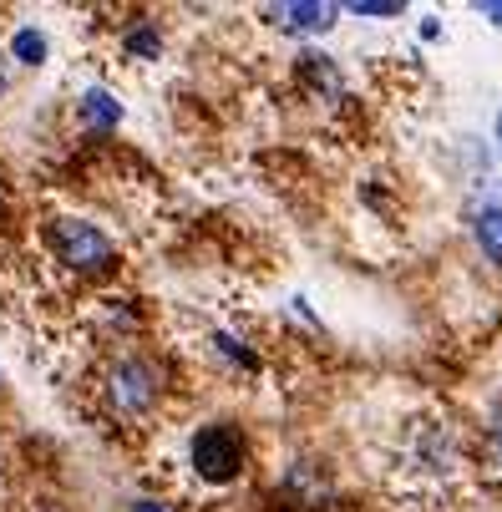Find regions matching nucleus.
Wrapping results in <instances>:
<instances>
[{
  "label": "nucleus",
  "instance_id": "nucleus-11",
  "mask_svg": "<svg viewBox=\"0 0 502 512\" xmlns=\"http://www.w3.org/2000/svg\"><path fill=\"white\" fill-rule=\"evenodd\" d=\"M487 457H492V467H502V411L487 421Z\"/></svg>",
  "mask_w": 502,
  "mask_h": 512
},
{
  "label": "nucleus",
  "instance_id": "nucleus-1",
  "mask_svg": "<svg viewBox=\"0 0 502 512\" xmlns=\"http://www.w3.org/2000/svg\"><path fill=\"white\" fill-rule=\"evenodd\" d=\"M188 462H193V472H198L208 487H229V482H239V472H244V462H249V442H244L239 426L208 421V426L193 431Z\"/></svg>",
  "mask_w": 502,
  "mask_h": 512
},
{
  "label": "nucleus",
  "instance_id": "nucleus-13",
  "mask_svg": "<svg viewBox=\"0 0 502 512\" xmlns=\"http://www.w3.org/2000/svg\"><path fill=\"white\" fill-rule=\"evenodd\" d=\"M132 512H168L163 502H148V497H142V502H132Z\"/></svg>",
  "mask_w": 502,
  "mask_h": 512
},
{
  "label": "nucleus",
  "instance_id": "nucleus-2",
  "mask_svg": "<svg viewBox=\"0 0 502 512\" xmlns=\"http://www.w3.org/2000/svg\"><path fill=\"white\" fill-rule=\"evenodd\" d=\"M163 396V365L148 355H117L107 371V401L117 416H148Z\"/></svg>",
  "mask_w": 502,
  "mask_h": 512
},
{
  "label": "nucleus",
  "instance_id": "nucleus-15",
  "mask_svg": "<svg viewBox=\"0 0 502 512\" xmlns=\"http://www.w3.org/2000/svg\"><path fill=\"white\" fill-rule=\"evenodd\" d=\"M0 218H6V198H0Z\"/></svg>",
  "mask_w": 502,
  "mask_h": 512
},
{
  "label": "nucleus",
  "instance_id": "nucleus-6",
  "mask_svg": "<svg viewBox=\"0 0 502 512\" xmlns=\"http://www.w3.org/2000/svg\"><path fill=\"white\" fill-rule=\"evenodd\" d=\"M82 122H87V127H97V132H112V127L122 122L117 97H112V92H102V87H92V92L82 97Z\"/></svg>",
  "mask_w": 502,
  "mask_h": 512
},
{
  "label": "nucleus",
  "instance_id": "nucleus-7",
  "mask_svg": "<svg viewBox=\"0 0 502 512\" xmlns=\"http://www.w3.org/2000/svg\"><path fill=\"white\" fill-rule=\"evenodd\" d=\"M345 16H366V21H391V16H406V0H350L340 6Z\"/></svg>",
  "mask_w": 502,
  "mask_h": 512
},
{
  "label": "nucleus",
  "instance_id": "nucleus-8",
  "mask_svg": "<svg viewBox=\"0 0 502 512\" xmlns=\"http://www.w3.org/2000/svg\"><path fill=\"white\" fill-rule=\"evenodd\" d=\"M158 51H163V36H158V26H148V21H142V26H132V31H127V56L153 61Z\"/></svg>",
  "mask_w": 502,
  "mask_h": 512
},
{
  "label": "nucleus",
  "instance_id": "nucleus-14",
  "mask_svg": "<svg viewBox=\"0 0 502 512\" xmlns=\"http://www.w3.org/2000/svg\"><path fill=\"white\" fill-rule=\"evenodd\" d=\"M492 132H497V148H502V112H497V127Z\"/></svg>",
  "mask_w": 502,
  "mask_h": 512
},
{
  "label": "nucleus",
  "instance_id": "nucleus-4",
  "mask_svg": "<svg viewBox=\"0 0 502 512\" xmlns=\"http://www.w3.org/2000/svg\"><path fill=\"white\" fill-rule=\"evenodd\" d=\"M340 16V6H325V0H300V6H274L269 21L284 26V31H295V36H320L330 31Z\"/></svg>",
  "mask_w": 502,
  "mask_h": 512
},
{
  "label": "nucleus",
  "instance_id": "nucleus-9",
  "mask_svg": "<svg viewBox=\"0 0 502 512\" xmlns=\"http://www.w3.org/2000/svg\"><path fill=\"white\" fill-rule=\"evenodd\" d=\"M11 51H16V61H26V66H41V61H46V36L26 26V31H16Z\"/></svg>",
  "mask_w": 502,
  "mask_h": 512
},
{
  "label": "nucleus",
  "instance_id": "nucleus-5",
  "mask_svg": "<svg viewBox=\"0 0 502 512\" xmlns=\"http://www.w3.org/2000/svg\"><path fill=\"white\" fill-rule=\"evenodd\" d=\"M472 234H477V249L492 264H502V203H482L472 213Z\"/></svg>",
  "mask_w": 502,
  "mask_h": 512
},
{
  "label": "nucleus",
  "instance_id": "nucleus-12",
  "mask_svg": "<svg viewBox=\"0 0 502 512\" xmlns=\"http://www.w3.org/2000/svg\"><path fill=\"white\" fill-rule=\"evenodd\" d=\"M477 11H482V16H487V21H492V26L502 31V0H482V6H477Z\"/></svg>",
  "mask_w": 502,
  "mask_h": 512
},
{
  "label": "nucleus",
  "instance_id": "nucleus-16",
  "mask_svg": "<svg viewBox=\"0 0 502 512\" xmlns=\"http://www.w3.org/2000/svg\"><path fill=\"white\" fill-rule=\"evenodd\" d=\"M0 92H6V82H0Z\"/></svg>",
  "mask_w": 502,
  "mask_h": 512
},
{
  "label": "nucleus",
  "instance_id": "nucleus-10",
  "mask_svg": "<svg viewBox=\"0 0 502 512\" xmlns=\"http://www.w3.org/2000/svg\"><path fill=\"white\" fill-rule=\"evenodd\" d=\"M213 345H219V350H224L234 365H244V371H259V355H254V350H244L234 335H213Z\"/></svg>",
  "mask_w": 502,
  "mask_h": 512
},
{
  "label": "nucleus",
  "instance_id": "nucleus-3",
  "mask_svg": "<svg viewBox=\"0 0 502 512\" xmlns=\"http://www.w3.org/2000/svg\"><path fill=\"white\" fill-rule=\"evenodd\" d=\"M46 239H51L56 259H61L66 269H77V274H107V269L117 264L112 239H107L97 224H87V218H56Z\"/></svg>",
  "mask_w": 502,
  "mask_h": 512
}]
</instances>
